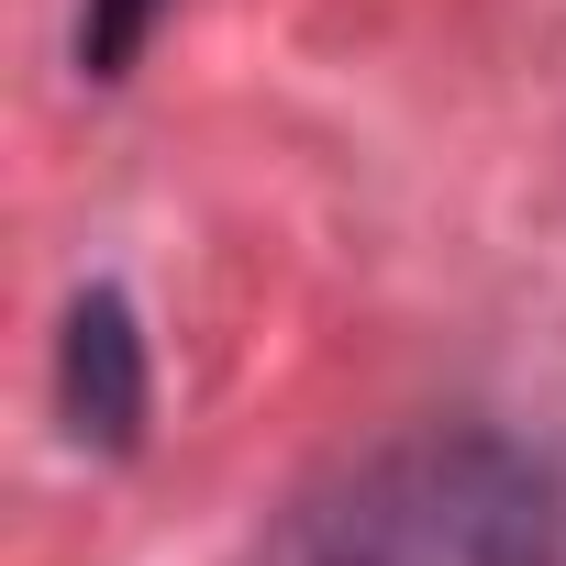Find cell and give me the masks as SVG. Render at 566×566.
I'll list each match as a JSON object with an SVG mask.
<instances>
[{"label": "cell", "instance_id": "1", "mask_svg": "<svg viewBox=\"0 0 566 566\" xmlns=\"http://www.w3.org/2000/svg\"><path fill=\"white\" fill-rule=\"evenodd\" d=\"M312 566H566V489L500 433H411L323 500Z\"/></svg>", "mask_w": 566, "mask_h": 566}, {"label": "cell", "instance_id": "2", "mask_svg": "<svg viewBox=\"0 0 566 566\" xmlns=\"http://www.w3.org/2000/svg\"><path fill=\"white\" fill-rule=\"evenodd\" d=\"M145 422V356H134V312L112 290H90L67 312V433L78 444H134Z\"/></svg>", "mask_w": 566, "mask_h": 566}, {"label": "cell", "instance_id": "3", "mask_svg": "<svg viewBox=\"0 0 566 566\" xmlns=\"http://www.w3.org/2000/svg\"><path fill=\"white\" fill-rule=\"evenodd\" d=\"M156 12H167V0H90V23H78V67H90V78H123V56L145 45Z\"/></svg>", "mask_w": 566, "mask_h": 566}]
</instances>
